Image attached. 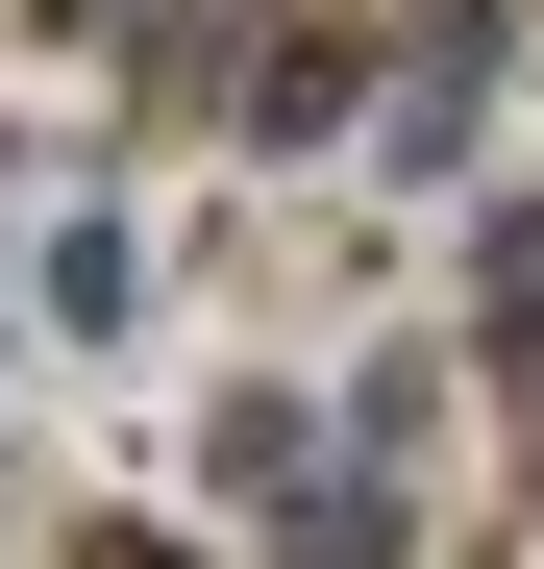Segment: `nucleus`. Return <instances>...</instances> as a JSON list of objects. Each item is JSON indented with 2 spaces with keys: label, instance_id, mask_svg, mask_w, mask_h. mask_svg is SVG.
Returning <instances> with one entry per match:
<instances>
[{
  "label": "nucleus",
  "instance_id": "3",
  "mask_svg": "<svg viewBox=\"0 0 544 569\" xmlns=\"http://www.w3.org/2000/svg\"><path fill=\"white\" fill-rule=\"evenodd\" d=\"M495 397H520V496H544V298H495Z\"/></svg>",
  "mask_w": 544,
  "mask_h": 569
},
{
  "label": "nucleus",
  "instance_id": "2",
  "mask_svg": "<svg viewBox=\"0 0 544 569\" xmlns=\"http://www.w3.org/2000/svg\"><path fill=\"white\" fill-rule=\"evenodd\" d=\"M124 298H149V248H124V223H50V322H74V347H100Z\"/></svg>",
  "mask_w": 544,
  "mask_h": 569
},
{
  "label": "nucleus",
  "instance_id": "1",
  "mask_svg": "<svg viewBox=\"0 0 544 569\" xmlns=\"http://www.w3.org/2000/svg\"><path fill=\"white\" fill-rule=\"evenodd\" d=\"M272 569H421V520H396V470H346V496H298V520H272Z\"/></svg>",
  "mask_w": 544,
  "mask_h": 569
},
{
  "label": "nucleus",
  "instance_id": "4",
  "mask_svg": "<svg viewBox=\"0 0 544 569\" xmlns=\"http://www.w3.org/2000/svg\"><path fill=\"white\" fill-rule=\"evenodd\" d=\"M74 569H199V545H173V520H74Z\"/></svg>",
  "mask_w": 544,
  "mask_h": 569
}]
</instances>
